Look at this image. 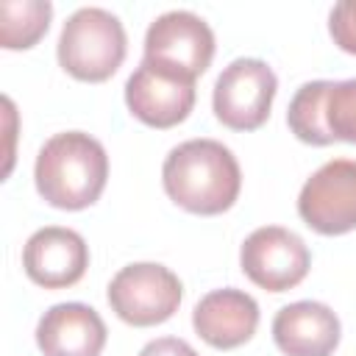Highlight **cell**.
I'll use <instances>...</instances> for the list:
<instances>
[{"label": "cell", "mask_w": 356, "mask_h": 356, "mask_svg": "<svg viewBox=\"0 0 356 356\" xmlns=\"http://www.w3.org/2000/svg\"><path fill=\"white\" fill-rule=\"evenodd\" d=\"M167 197L189 214L214 217L228 211L242 189L236 156L217 139H186L161 164Z\"/></svg>", "instance_id": "1"}, {"label": "cell", "mask_w": 356, "mask_h": 356, "mask_svg": "<svg viewBox=\"0 0 356 356\" xmlns=\"http://www.w3.org/2000/svg\"><path fill=\"white\" fill-rule=\"evenodd\" d=\"M33 181L42 200L53 209H89L108 181L106 147L83 131H61L42 145L33 164Z\"/></svg>", "instance_id": "2"}, {"label": "cell", "mask_w": 356, "mask_h": 356, "mask_svg": "<svg viewBox=\"0 0 356 356\" xmlns=\"http://www.w3.org/2000/svg\"><path fill=\"white\" fill-rule=\"evenodd\" d=\"M125 53L128 36L120 17L97 6H86L70 14L56 47L61 70L86 83L108 81L122 67Z\"/></svg>", "instance_id": "3"}, {"label": "cell", "mask_w": 356, "mask_h": 356, "mask_svg": "<svg viewBox=\"0 0 356 356\" xmlns=\"http://www.w3.org/2000/svg\"><path fill=\"white\" fill-rule=\"evenodd\" d=\"M106 298L122 323L134 328H150L167 323L178 312L184 286L170 267L159 261H136L125 264L108 281Z\"/></svg>", "instance_id": "4"}, {"label": "cell", "mask_w": 356, "mask_h": 356, "mask_svg": "<svg viewBox=\"0 0 356 356\" xmlns=\"http://www.w3.org/2000/svg\"><path fill=\"white\" fill-rule=\"evenodd\" d=\"M278 78L261 58H234L211 92L214 117L231 131H256L267 122Z\"/></svg>", "instance_id": "5"}, {"label": "cell", "mask_w": 356, "mask_h": 356, "mask_svg": "<svg viewBox=\"0 0 356 356\" xmlns=\"http://www.w3.org/2000/svg\"><path fill=\"white\" fill-rule=\"evenodd\" d=\"M298 214L323 236L356 231V161L331 159L314 170L298 195Z\"/></svg>", "instance_id": "6"}, {"label": "cell", "mask_w": 356, "mask_h": 356, "mask_svg": "<svg viewBox=\"0 0 356 356\" xmlns=\"http://www.w3.org/2000/svg\"><path fill=\"white\" fill-rule=\"evenodd\" d=\"M239 267L256 286L267 292H286L309 275L312 253L295 231L261 225L242 242Z\"/></svg>", "instance_id": "7"}, {"label": "cell", "mask_w": 356, "mask_h": 356, "mask_svg": "<svg viewBox=\"0 0 356 356\" xmlns=\"http://www.w3.org/2000/svg\"><path fill=\"white\" fill-rule=\"evenodd\" d=\"M214 58V33L192 11H167L145 33V61L197 81Z\"/></svg>", "instance_id": "8"}, {"label": "cell", "mask_w": 356, "mask_h": 356, "mask_svg": "<svg viewBox=\"0 0 356 356\" xmlns=\"http://www.w3.org/2000/svg\"><path fill=\"white\" fill-rule=\"evenodd\" d=\"M125 106L150 128H172L195 108V81L142 58L125 81Z\"/></svg>", "instance_id": "9"}, {"label": "cell", "mask_w": 356, "mask_h": 356, "mask_svg": "<svg viewBox=\"0 0 356 356\" xmlns=\"http://www.w3.org/2000/svg\"><path fill=\"white\" fill-rule=\"evenodd\" d=\"M25 275L44 289H64L83 278L89 267L86 239L61 225H44L33 231L22 248Z\"/></svg>", "instance_id": "10"}, {"label": "cell", "mask_w": 356, "mask_h": 356, "mask_svg": "<svg viewBox=\"0 0 356 356\" xmlns=\"http://www.w3.org/2000/svg\"><path fill=\"white\" fill-rule=\"evenodd\" d=\"M192 325L206 345L217 350H234L250 342V337L256 334L259 303L253 300V295L236 286L211 289L195 303Z\"/></svg>", "instance_id": "11"}, {"label": "cell", "mask_w": 356, "mask_h": 356, "mask_svg": "<svg viewBox=\"0 0 356 356\" xmlns=\"http://www.w3.org/2000/svg\"><path fill=\"white\" fill-rule=\"evenodd\" d=\"M106 337L103 317L78 300L50 306L36 325V345L44 356H100Z\"/></svg>", "instance_id": "12"}, {"label": "cell", "mask_w": 356, "mask_h": 356, "mask_svg": "<svg viewBox=\"0 0 356 356\" xmlns=\"http://www.w3.org/2000/svg\"><path fill=\"white\" fill-rule=\"evenodd\" d=\"M339 337V317L320 300H295L273 317V339L284 356H331Z\"/></svg>", "instance_id": "13"}, {"label": "cell", "mask_w": 356, "mask_h": 356, "mask_svg": "<svg viewBox=\"0 0 356 356\" xmlns=\"http://www.w3.org/2000/svg\"><path fill=\"white\" fill-rule=\"evenodd\" d=\"M50 19H53V6L47 0H3L0 44L6 50H28L47 33Z\"/></svg>", "instance_id": "14"}, {"label": "cell", "mask_w": 356, "mask_h": 356, "mask_svg": "<svg viewBox=\"0 0 356 356\" xmlns=\"http://www.w3.org/2000/svg\"><path fill=\"white\" fill-rule=\"evenodd\" d=\"M325 92H328V81H309V83H303L292 95L289 108H286V125H289V131L300 142L314 145V147H325V145L334 142V136L328 134L325 120H323Z\"/></svg>", "instance_id": "15"}, {"label": "cell", "mask_w": 356, "mask_h": 356, "mask_svg": "<svg viewBox=\"0 0 356 356\" xmlns=\"http://www.w3.org/2000/svg\"><path fill=\"white\" fill-rule=\"evenodd\" d=\"M323 120L334 142L356 145V78L348 81H328Z\"/></svg>", "instance_id": "16"}, {"label": "cell", "mask_w": 356, "mask_h": 356, "mask_svg": "<svg viewBox=\"0 0 356 356\" xmlns=\"http://www.w3.org/2000/svg\"><path fill=\"white\" fill-rule=\"evenodd\" d=\"M328 33L339 50L356 56V0H342L331 8Z\"/></svg>", "instance_id": "17"}, {"label": "cell", "mask_w": 356, "mask_h": 356, "mask_svg": "<svg viewBox=\"0 0 356 356\" xmlns=\"http://www.w3.org/2000/svg\"><path fill=\"white\" fill-rule=\"evenodd\" d=\"M139 356H197V350L186 342V339H178V337H159V339H150Z\"/></svg>", "instance_id": "18"}]
</instances>
